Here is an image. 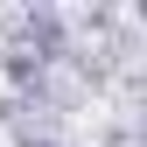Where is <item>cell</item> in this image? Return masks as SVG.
<instances>
[]
</instances>
